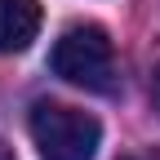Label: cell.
I'll use <instances>...</instances> for the list:
<instances>
[{
    "label": "cell",
    "mask_w": 160,
    "mask_h": 160,
    "mask_svg": "<svg viewBox=\"0 0 160 160\" xmlns=\"http://www.w3.org/2000/svg\"><path fill=\"white\" fill-rule=\"evenodd\" d=\"M49 67H53V76H62L76 89H89V93H111L116 89L111 36L93 22H76L58 36V45L49 53Z\"/></svg>",
    "instance_id": "cell-1"
},
{
    "label": "cell",
    "mask_w": 160,
    "mask_h": 160,
    "mask_svg": "<svg viewBox=\"0 0 160 160\" xmlns=\"http://www.w3.org/2000/svg\"><path fill=\"white\" fill-rule=\"evenodd\" d=\"M31 138L40 160H93L98 156V120L67 102H36L31 107Z\"/></svg>",
    "instance_id": "cell-2"
},
{
    "label": "cell",
    "mask_w": 160,
    "mask_h": 160,
    "mask_svg": "<svg viewBox=\"0 0 160 160\" xmlns=\"http://www.w3.org/2000/svg\"><path fill=\"white\" fill-rule=\"evenodd\" d=\"M36 36H40L36 0H0V53H22Z\"/></svg>",
    "instance_id": "cell-3"
},
{
    "label": "cell",
    "mask_w": 160,
    "mask_h": 160,
    "mask_svg": "<svg viewBox=\"0 0 160 160\" xmlns=\"http://www.w3.org/2000/svg\"><path fill=\"white\" fill-rule=\"evenodd\" d=\"M151 102H156V111H160V45H156V53H151Z\"/></svg>",
    "instance_id": "cell-4"
},
{
    "label": "cell",
    "mask_w": 160,
    "mask_h": 160,
    "mask_svg": "<svg viewBox=\"0 0 160 160\" xmlns=\"http://www.w3.org/2000/svg\"><path fill=\"white\" fill-rule=\"evenodd\" d=\"M125 160H160V151H138V156H125Z\"/></svg>",
    "instance_id": "cell-5"
},
{
    "label": "cell",
    "mask_w": 160,
    "mask_h": 160,
    "mask_svg": "<svg viewBox=\"0 0 160 160\" xmlns=\"http://www.w3.org/2000/svg\"><path fill=\"white\" fill-rule=\"evenodd\" d=\"M0 160H13V151H9V147H5V142H0Z\"/></svg>",
    "instance_id": "cell-6"
}]
</instances>
